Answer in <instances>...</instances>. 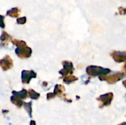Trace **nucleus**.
Listing matches in <instances>:
<instances>
[{"label": "nucleus", "instance_id": "obj_6", "mask_svg": "<svg viewBox=\"0 0 126 125\" xmlns=\"http://www.w3.org/2000/svg\"><path fill=\"white\" fill-rule=\"evenodd\" d=\"M25 21H26L25 17L20 18H19V19L17 20V22H18V23H23L25 22Z\"/></svg>", "mask_w": 126, "mask_h": 125}, {"label": "nucleus", "instance_id": "obj_1", "mask_svg": "<svg viewBox=\"0 0 126 125\" xmlns=\"http://www.w3.org/2000/svg\"><path fill=\"white\" fill-rule=\"evenodd\" d=\"M12 65V60H11L10 57L9 56H6L4 58L1 60L0 61V66L2 68V69L6 71L11 68V67Z\"/></svg>", "mask_w": 126, "mask_h": 125}, {"label": "nucleus", "instance_id": "obj_7", "mask_svg": "<svg viewBox=\"0 0 126 125\" xmlns=\"http://www.w3.org/2000/svg\"><path fill=\"white\" fill-rule=\"evenodd\" d=\"M30 125H35V123H34V121H31Z\"/></svg>", "mask_w": 126, "mask_h": 125}, {"label": "nucleus", "instance_id": "obj_8", "mask_svg": "<svg viewBox=\"0 0 126 125\" xmlns=\"http://www.w3.org/2000/svg\"><path fill=\"white\" fill-rule=\"evenodd\" d=\"M126 125V123H124V124H123V125Z\"/></svg>", "mask_w": 126, "mask_h": 125}, {"label": "nucleus", "instance_id": "obj_3", "mask_svg": "<svg viewBox=\"0 0 126 125\" xmlns=\"http://www.w3.org/2000/svg\"><path fill=\"white\" fill-rule=\"evenodd\" d=\"M11 101L15 104L16 105H18V106H20L22 105V101L19 98H17V96H12L11 97Z\"/></svg>", "mask_w": 126, "mask_h": 125}, {"label": "nucleus", "instance_id": "obj_5", "mask_svg": "<svg viewBox=\"0 0 126 125\" xmlns=\"http://www.w3.org/2000/svg\"><path fill=\"white\" fill-rule=\"evenodd\" d=\"M4 16L0 15V27L2 28H4L5 26L4 23Z\"/></svg>", "mask_w": 126, "mask_h": 125}, {"label": "nucleus", "instance_id": "obj_4", "mask_svg": "<svg viewBox=\"0 0 126 125\" xmlns=\"http://www.w3.org/2000/svg\"><path fill=\"white\" fill-rule=\"evenodd\" d=\"M8 38H9V36L6 33L3 32L2 35H1V38H0V39H1V40H6V39H8Z\"/></svg>", "mask_w": 126, "mask_h": 125}, {"label": "nucleus", "instance_id": "obj_2", "mask_svg": "<svg viewBox=\"0 0 126 125\" xmlns=\"http://www.w3.org/2000/svg\"><path fill=\"white\" fill-rule=\"evenodd\" d=\"M18 13H19V10L16 8V7H15V8H12V9L7 11V15L11 16V17H16L18 15Z\"/></svg>", "mask_w": 126, "mask_h": 125}]
</instances>
